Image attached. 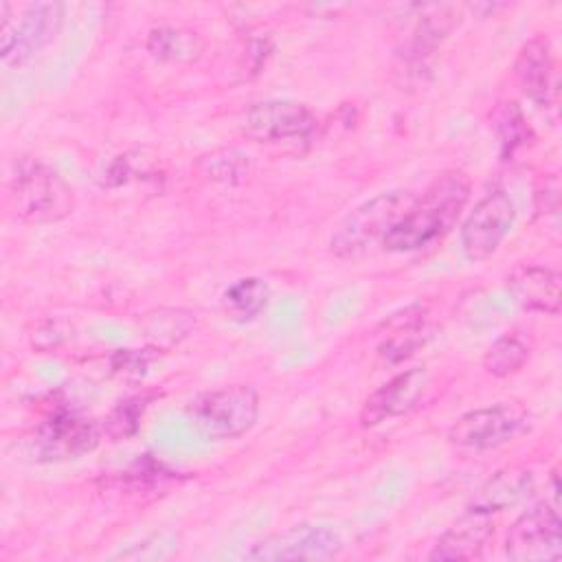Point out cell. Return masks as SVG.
I'll return each mask as SVG.
<instances>
[{"label": "cell", "instance_id": "1", "mask_svg": "<svg viewBox=\"0 0 562 562\" xmlns=\"http://www.w3.org/2000/svg\"><path fill=\"white\" fill-rule=\"evenodd\" d=\"M470 191L472 184L463 171H441L422 195H415L406 213L386 233L382 248L391 252H415L435 246L461 217Z\"/></svg>", "mask_w": 562, "mask_h": 562}, {"label": "cell", "instance_id": "2", "mask_svg": "<svg viewBox=\"0 0 562 562\" xmlns=\"http://www.w3.org/2000/svg\"><path fill=\"white\" fill-rule=\"evenodd\" d=\"M9 202L13 215L24 224H53L75 209L72 187L44 160L18 158L9 178Z\"/></svg>", "mask_w": 562, "mask_h": 562}, {"label": "cell", "instance_id": "3", "mask_svg": "<svg viewBox=\"0 0 562 562\" xmlns=\"http://www.w3.org/2000/svg\"><path fill=\"white\" fill-rule=\"evenodd\" d=\"M415 195L411 191H384L358 204L334 228L329 237V252L336 259L353 261L382 246L386 233L406 213Z\"/></svg>", "mask_w": 562, "mask_h": 562}, {"label": "cell", "instance_id": "4", "mask_svg": "<svg viewBox=\"0 0 562 562\" xmlns=\"http://www.w3.org/2000/svg\"><path fill=\"white\" fill-rule=\"evenodd\" d=\"M184 415L191 426L209 439H237L259 417V395L250 384H228L202 391L189 400Z\"/></svg>", "mask_w": 562, "mask_h": 562}, {"label": "cell", "instance_id": "5", "mask_svg": "<svg viewBox=\"0 0 562 562\" xmlns=\"http://www.w3.org/2000/svg\"><path fill=\"white\" fill-rule=\"evenodd\" d=\"M64 20L59 2L29 4L20 18H11V4L0 7V57L7 68L24 66L57 35Z\"/></svg>", "mask_w": 562, "mask_h": 562}, {"label": "cell", "instance_id": "6", "mask_svg": "<svg viewBox=\"0 0 562 562\" xmlns=\"http://www.w3.org/2000/svg\"><path fill=\"white\" fill-rule=\"evenodd\" d=\"M527 426V411L518 402H501L463 413L448 428V441L461 450H492L516 439Z\"/></svg>", "mask_w": 562, "mask_h": 562}, {"label": "cell", "instance_id": "7", "mask_svg": "<svg viewBox=\"0 0 562 562\" xmlns=\"http://www.w3.org/2000/svg\"><path fill=\"white\" fill-rule=\"evenodd\" d=\"M318 127L316 114L292 99H268L250 105L241 119V130L257 143H307Z\"/></svg>", "mask_w": 562, "mask_h": 562}, {"label": "cell", "instance_id": "8", "mask_svg": "<svg viewBox=\"0 0 562 562\" xmlns=\"http://www.w3.org/2000/svg\"><path fill=\"white\" fill-rule=\"evenodd\" d=\"M516 220V206L505 191L483 195L461 224V250L470 261L490 259L507 237Z\"/></svg>", "mask_w": 562, "mask_h": 562}, {"label": "cell", "instance_id": "9", "mask_svg": "<svg viewBox=\"0 0 562 562\" xmlns=\"http://www.w3.org/2000/svg\"><path fill=\"white\" fill-rule=\"evenodd\" d=\"M505 555L516 562H544L562 555V522L558 512L538 503L520 514L505 538Z\"/></svg>", "mask_w": 562, "mask_h": 562}, {"label": "cell", "instance_id": "10", "mask_svg": "<svg viewBox=\"0 0 562 562\" xmlns=\"http://www.w3.org/2000/svg\"><path fill=\"white\" fill-rule=\"evenodd\" d=\"M342 551L336 531L323 525H294L252 544L248 560L285 562V560H331Z\"/></svg>", "mask_w": 562, "mask_h": 562}, {"label": "cell", "instance_id": "11", "mask_svg": "<svg viewBox=\"0 0 562 562\" xmlns=\"http://www.w3.org/2000/svg\"><path fill=\"white\" fill-rule=\"evenodd\" d=\"M101 428L77 413L57 411L35 430L33 450L40 461H68L90 452L101 437Z\"/></svg>", "mask_w": 562, "mask_h": 562}, {"label": "cell", "instance_id": "12", "mask_svg": "<svg viewBox=\"0 0 562 562\" xmlns=\"http://www.w3.org/2000/svg\"><path fill=\"white\" fill-rule=\"evenodd\" d=\"M430 375L424 367L406 369L378 386L360 408V424L373 428L386 419L411 413L424 397Z\"/></svg>", "mask_w": 562, "mask_h": 562}, {"label": "cell", "instance_id": "13", "mask_svg": "<svg viewBox=\"0 0 562 562\" xmlns=\"http://www.w3.org/2000/svg\"><path fill=\"white\" fill-rule=\"evenodd\" d=\"M514 77L520 92L538 108H551L555 103V61L547 37L536 35L522 44L514 61Z\"/></svg>", "mask_w": 562, "mask_h": 562}, {"label": "cell", "instance_id": "14", "mask_svg": "<svg viewBox=\"0 0 562 562\" xmlns=\"http://www.w3.org/2000/svg\"><path fill=\"white\" fill-rule=\"evenodd\" d=\"M514 303L527 312L558 314L562 296V277L558 270L536 263L516 266L505 279Z\"/></svg>", "mask_w": 562, "mask_h": 562}, {"label": "cell", "instance_id": "15", "mask_svg": "<svg viewBox=\"0 0 562 562\" xmlns=\"http://www.w3.org/2000/svg\"><path fill=\"white\" fill-rule=\"evenodd\" d=\"M494 536L492 514L470 509L457 518L432 544L428 560L454 562V560H476L483 555L485 547Z\"/></svg>", "mask_w": 562, "mask_h": 562}, {"label": "cell", "instance_id": "16", "mask_svg": "<svg viewBox=\"0 0 562 562\" xmlns=\"http://www.w3.org/2000/svg\"><path fill=\"white\" fill-rule=\"evenodd\" d=\"M384 325L386 336L378 345V360L389 367L408 360L432 336V327L428 325V312L419 303L393 314Z\"/></svg>", "mask_w": 562, "mask_h": 562}, {"label": "cell", "instance_id": "17", "mask_svg": "<svg viewBox=\"0 0 562 562\" xmlns=\"http://www.w3.org/2000/svg\"><path fill=\"white\" fill-rule=\"evenodd\" d=\"M536 487L533 472L522 465H509L498 472H494L472 496L470 509H479L485 514L505 512L518 503H522L527 496H531Z\"/></svg>", "mask_w": 562, "mask_h": 562}, {"label": "cell", "instance_id": "18", "mask_svg": "<svg viewBox=\"0 0 562 562\" xmlns=\"http://www.w3.org/2000/svg\"><path fill=\"white\" fill-rule=\"evenodd\" d=\"M198 327V316L184 307H154L138 321V329L147 347L156 351H169L187 340Z\"/></svg>", "mask_w": 562, "mask_h": 562}, {"label": "cell", "instance_id": "19", "mask_svg": "<svg viewBox=\"0 0 562 562\" xmlns=\"http://www.w3.org/2000/svg\"><path fill=\"white\" fill-rule=\"evenodd\" d=\"M145 48L151 57L169 64H195L204 53V40L198 31L184 26H154L147 33Z\"/></svg>", "mask_w": 562, "mask_h": 562}, {"label": "cell", "instance_id": "20", "mask_svg": "<svg viewBox=\"0 0 562 562\" xmlns=\"http://www.w3.org/2000/svg\"><path fill=\"white\" fill-rule=\"evenodd\" d=\"M270 303V285L259 277H244L231 283L222 294V307L228 318L246 323L257 318Z\"/></svg>", "mask_w": 562, "mask_h": 562}, {"label": "cell", "instance_id": "21", "mask_svg": "<svg viewBox=\"0 0 562 562\" xmlns=\"http://www.w3.org/2000/svg\"><path fill=\"white\" fill-rule=\"evenodd\" d=\"M529 351L531 347L520 334H503L485 349L483 369L494 378H509L525 367Z\"/></svg>", "mask_w": 562, "mask_h": 562}, {"label": "cell", "instance_id": "22", "mask_svg": "<svg viewBox=\"0 0 562 562\" xmlns=\"http://www.w3.org/2000/svg\"><path fill=\"white\" fill-rule=\"evenodd\" d=\"M154 395L143 393V395H132L121 400L103 419V435L110 437L112 441H121V439H130L138 432L140 422L145 417V411L149 408Z\"/></svg>", "mask_w": 562, "mask_h": 562}, {"label": "cell", "instance_id": "23", "mask_svg": "<svg viewBox=\"0 0 562 562\" xmlns=\"http://www.w3.org/2000/svg\"><path fill=\"white\" fill-rule=\"evenodd\" d=\"M198 171L213 182H241L250 171V160L237 149H215L195 162Z\"/></svg>", "mask_w": 562, "mask_h": 562}, {"label": "cell", "instance_id": "24", "mask_svg": "<svg viewBox=\"0 0 562 562\" xmlns=\"http://www.w3.org/2000/svg\"><path fill=\"white\" fill-rule=\"evenodd\" d=\"M160 351L145 347V349H116L110 356V371L125 382H140Z\"/></svg>", "mask_w": 562, "mask_h": 562}, {"label": "cell", "instance_id": "25", "mask_svg": "<svg viewBox=\"0 0 562 562\" xmlns=\"http://www.w3.org/2000/svg\"><path fill=\"white\" fill-rule=\"evenodd\" d=\"M529 136V125L516 103H507L501 121H498V138H501V149L503 156H512L518 147L527 143Z\"/></svg>", "mask_w": 562, "mask_h": 562}, {"label": "cell", "instance_id": "26", "mask_svg": "<svg viewBox=\"0 0 562 562\" xmlns=\"http://www.w3.org/2000/svg\"><path fill=\"white\" fill-rule=\"evenodd\" d=\"M68 338H70V325L61 318H48V321H42L33 331V347L48 351L59 347Z\"/></svg>", "mask_w": 562, "mask_h": 562}]
</instances>
